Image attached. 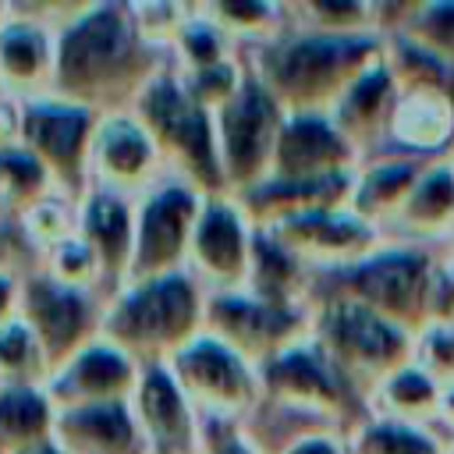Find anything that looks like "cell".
I'll return each mask as SVG.
<instances>
[{
    "label": "cell",
    "instance_id": "277c9868",
    "mask_svg": "<svg viewBox=\"0 0 454 454\" xmlns=\"http://www.w3.org/2000/svg\"><path fill=\"white\" fill-rule=\"evenodd\" d=\"M131 114L153 135L167 174L195 184L202 195H231L223 167H220L216 121L206 106H199L188 96L170 60L145 82V89L131 103Z\"/></svg>",
    "mask_w": 454,
    "mask_h": 454
},
{
    "label": "cell",
    "instance_id": "4316f807",
    "mask_svg": "<svg viewBox=\"0 0 454 454\" xmlns=\"http://www.w3.org/2000/svg\"><path fill=\"white\" fill-rule=\"evenodd\" d=\"M394 234H401L408 245L419 241H443L454 238V160H433L419 174L415 188L408 192L404 206L390 220Z\"/></svg>",
    "mask_w": 454,
    "mask_h": 454
},
{
    "label": "cell",
    "instance_id": "484cf974",
    "mask_svg": "<svg viewBox=\"0 0 454 454\" xmlns=\"http://www.w3.org/2000/svg\"><path fill=\"white\" fill-rule=\"evenodd\" d=\"M245 291L252 298L266 301V305L309 312L316 305V273L291 248H284L270 231L255 227V245H252V266H248Z\"/></svg>",
    "mask_w": 454,
    "mask_h": 454
},
{
    "label": "cell",
    "instance_id": "836d02e7",
    "mask_svg": "<svg viewBox=\"0 0 454 454\" xmlns=\"http://www.w3.org/2000/svg\"><path fill=\"white\" fill-rule=\"evenodd\" d=\"M241 50L231 43V35L206 14L202 4H192V14L188 21L181 25L167 60L174 71L188 74V71H202V67H213V64H223L231 57H238Z\"/></svg>",
    "mask_w": 454,
    "mask_h": 454
},
{
    "label": "cell",
    "instance_id": "4dcf8cb0",
    "mask_svg": "<svg viewBox=\"0 0 454 454\" xmlns=\"http://www.w3.org/2000/svg\"><path fill=\"white\" fill-rule=\"evenodd\" d=\"M57 408L46 387H0V454H25L53 440Z\"/></svg>",
    "mask_w": 454,
    "mask_h": 454
},
{
    "label": "cell",
    "instance_id": "c3c4849f",
    "mask_svg": "<svg viewBox=\"0 0 454 454\" xmlns=\"http://www.w3.org/2000/svg\"><path fill=\"white\" fill-rule=\"evenodd\" d=\"M25 454H64V450H60V447L50 440V443H43V447H32V450H25Z\"/></svg>",
    "mask_w": 454,
    "mask_h": 454
},
{
    "label": "cell",
    "instance_id": "ffe728a7",
    "mask_svg": "<svg viewBox=\"0 0 454 454\" xmlns=\"http://www.w3.org/2000/svg\"><path fill=\"white\" fill-rule=\"evenodd\" d=\"M135 422L149 454H199L202 415L174 383L167 365H145L131 397Z\"/></svg>",
    "mask_w": 454,
    "mask_h": 454
},
{
    "label": "cell",
    "instance_id": "8d00e7d4",
    "mask_svg": "<svg viewBox=\"0 0 454 454\" xmlns=\"http://www.w3.org/2000/svg\"><path fill=\"white\" fill-rule=\"evenodd\" d=\"M348 450L351 454H447L450 447H443L436 429H411V426L365 419L355 433H348Z\"/></svg>",
    "mask_w": 454,
    "mask_h": 454
},
{
    "label": "cell",
    "instance_id": "60d3db41",
    "mask_svg": "<svg viewBox=\"0 0 454 454\" xmlns=\"http://www.w3.org/2000/svg\"><path fill=\"white\" fill-rule=\"evenodd\" d=\"M131 21L138 28V35L156 50V53H170L181 25L192 14V4H177V0H142V4H128Z\"/></svg>",
    "mask_w": 454,
    "mask_h": 454
},
{
    "label": "cell",
    "instance_id": "d6a6232c",
    "mask_svg": "<svg viewBox=\"0 0 454 454\" xmlns=\"http://www.w3.org/2000/svg\"><path fill=\"white\" fill-rule=\"evenodd\" d=\"M291 25L305 32L326 35H383L380 32V4L362 0H298L287 4Z\"/></svg>",
    "mask_w": 454,
    "mask_h": 454
},
{
    "label": "cell",
    "instance_id": "e0dca14e",
    "mask_svg": "<svg viewBox=\"0 0 454 454\" xmlns=\"http://www.w3.org/2000/svg\"><path fill=\"white\" fill-rule=\"evenodd\" d=\"M142 369L128 351L110 340H92L64 365H57L46 380V394L57 411L64 408H89V404H114L131 401L142 380Z\"/></svg>",
    "mask_w": 454,
    "mask_h": 454
},
{
    "label": "cell",
    "instance_id": "44dd1931",
    "mask_svg": "<svg viewBox=\"0 0 454 454\" xmlns=\"http://www.w3.org/2000/svg\"><path fill=\"white\" fill-rule=\"evenodd\" d=\"M135 202L131 195L89 188L78 202V234L92 245L103 270V298H114L128 284L135 255Z\"/></svg>",
    "mask_w": 454,
    "mask_h": 454
},
{
    "label": "cell",
    "instance_id": "7c38bea8",
    "mask_svg": "<svg viewBox=\"0 0 454 454\" xmlns=\"http://www.w3.org/2000/svg\"><path fill=\"white\" fill-rule=\"evenodd\" d=\"M103 309H106L103 294L67 287L53 280L46 270H32L21 277L18 316L32 326L53 369L64 365L71 355H78L85 344L99 340Z\"/></svg>",
    "mask_w": 454,
    "mask_h": 454
},
{
    "label": "cell",
    "instance_id": "f1b7e54d",
    "mask_svg": "<svg viewBox=\"0 0 454 454\" xmlns=\"http://www.w3.org/2000/svg\"><path fill=\"white\" fill-rule=\"evenodd\" d=\"M440 404H443V387L433 383L415 362L383 380L369 397H365V415L376 422H394V426H411V429H433L440 426Z\"/></svg>",
    "mask_w": 454,
    "mask_h": 454
},
{
    "label": "cell",
    "instance_id": "83f0119b",
    "mask_svg": "<svg viewBox=\"0 0 454 454\" xmlns=\"http://www.w3.org/2000/svg\"><path fill=\"white\" fill-rule=\"evenodd\" d=\"M422 170H426V160H411V156H397V153L369 156L355 170V188H351V202L348 206L362 220H369L372 227H380L387 234L390 220L404 206V199L415 188Z\"/></svg>",
    "mask_w": 454,
    "mask_h": 454
},
{
    "label": "cell",
    "instance_id": "30bf717a",
    "mask_svg": "<svg viewBox=\"0 0 454 454\" xmlns=\"http://www.w3.org/2000/svg\"><path fill=\"white\" fill-rule=\"evenodd\" d=\"M202 202H206V195L174 174H167L145 195H138V202H135V255H131L128 284L188 270V248H192V234H195Z\"/></svg>",
    "mask_w": 454,
    "mask_h": 454
},
{
    "label": "cell",
    "instance_id": "603a6c76",
    "mask_svg": "<svg viewBox=\"0 0 454 454\" xmlns=\"http://www.w3.org/2000/svg\"><path fill=\"white\" fill-rule=\"evenodd\" d=\"M351 188H355V174H337V177H305V181H291V177H262L259 184L238 192L234 199L241 202V209L248 213V220L255 227H273L305 213H319V209H340L351 202Z\"/></svg>",
    "mask_w": 454,
    "mask_h": 454
},
{
    "label": "cell",
    "instance_id": "f6af8a7d",
    "mask_svg": "<svg viewBox=\"0 0 454 454\" xmlns=\"http://www.w3.org/2000/svg\"><path fill=\"white\" fill-rule=\"evenodd\" d=\"M21 142V99L0 92V149Z\"/></svg>",
    "mask_w": 454,
    "mask_h": 454
},
{
    "label": "cell",
    "instance_id": "9a60e30c",
    "mask_svg": "<svg viewBox=\"0 0 454 454\" xmlns=\"http://www.w3.org/2000/svg\"><path fill=\"white\" fill-rule=\"evenodd\" d=\"M259 231H270L316 277L348 270L387 245V234L380 227H372L369 220H362L351 206L305 213V216H294V220H284L273 227H259Z\"/></svg>",
    "mask_w": 454,
    "mask_h": 454
},
{
    "label": "cell",
    "instance_id": "1f68e13d",
    "mask_svg": "<svg viewBox=\"0 0 454 454\" xmlns=\"http://www.w3.org/2000/svg\"><path fill=\"white\" fill-rule=\"evenodd\" d=\"M206 14L231 35V43L245 50H259L273 39H280L291 28L287 4H266V0H213L202 4Z\"/></svg>",
    "mask_w": 454,
    "mask_h": 454
},
{
    "label": "cell",
    "instance_id": "7bdbcfd3",
    "mask_svg": "<svg viewBox=\"0 0 454 454\" xmlns=\"http://www.w3.org/2000/svg\"><path fill=\"white\" fill-rule=\"evenodd\" d=\"M199 454H266L248 422L238 419H209L202 415V443Z\"/></svg>",
    "mask_w": 454,
    "mask_h": 454
},
{
    "label": "cell",
    "instance_id": "816d5d0a",
    "mask_svg": "<svg viewBox=\"0 0 454 454\" xmlns=\"http://www.w3.org/2000/svg\"><path fill=\"white\" fill-rule=\"evenodd\" d=\"M450 160H454V156H450Z\"/></svg>",
    "mask_w": 454,
    "mask_h": 454
},
{
    "label": "cell",
    "instance_id": "681fc988",
    "mask_svg": "<svg viewBox=\"0 0 454 454\" xmlns=\"http://www.w3.org/2000/svg\"><path fill=\"white\" fill-rule=\"evenodd\" d=\"M11 11H14V4H7V0H0V25L11 18Z\"/></svg>",
    "mask_w": 454,
    "mask_h": 454
},
{
    "label": "cell",
    "instance_id": "4fadbf2b",
    "mask_svg": "<svg viewBox=\"0 0 454 454\" xmlns=\"http://www.w3.org/2000/svg\"><path fill=\"white\" fill-rule=\"evenodd\" d=\"M209 337L223 340L252 365L270 362L273 355L309 340L312 333V309H277L248 291H213L206 298V326Z\"/></svg>",
    "mask_w": 454,
    "mask_h": 454
},
{
    "label": "cell",
    "instance_id": "2e32d148",
    "mask_svg": "<svg viewBox=\"0 0 454 454\" xmlns=\"http://www.w3.org/2000/svg\"><path fill=\"white\" fill-rule=\"evenodd\" d=\"M163 177L167 167L145 124L131 110L99 114L89 149V184L138 199Z\"/></svg>",
    "mask_w": 454,
    "mask_h": 454
},
{
    "label": "cell",
    "instance_id": "7dc6e473",
    "mask_svg": "<svg viewBox=\"0 0 454 454\" xmlns=\"http://www.w3.org/2000/svg\"><path fill=\"white\" fill-rule=\"evenodd\" d=\"M440 422L443 426H454V387L443 390V404H440Z\"/></svg>",
    "mask_w": 454,
    "mask_h": 454
},
{
    "label": "cell",
    "instance_id": "8992f818",
    "mask_svg": "<svg viewBox=\"0 0 454 454\" xmlns=\"http://www.w3.org/2000/svg\"><path fill=\"white\" fill-rule=\"evenodd\" d=\"M440 259L422 245H383L369 259L316 277V294H337L365 305L369 312L397 323L408 333H419L433 323V291H436Z\"/></svg>",
    "mask_w": 454,
    "mask_h": 454
},
{
    "label": "cell",
    "instance_id": "d590c367",
    "mask_svg": "<svg viewBox=\"0 0 454 454\" xmlns=\"http://www.w3.org/2000/svg\"><path fill=\"white\" fill-rule=\"evenodd\" d=\"M53 365L32 333V326L14 316L0 326V387H46Z\"/></svg>",
    "mask_w": 454,
    "mask_h": 454
},
{
    "label": "cell",
    "instance_id": "5bb4252c",
    "mask_svg": "<svg viewBox=\"0 0 454 454\" xmlns=\"http://www.w3.org/2000/svg\"><path fill=\"white\" fill-rule=\"evenodd\" d=\"M252 245H255V223L248 220L241 202L234 195H206L188 248V273L209 294L245 291Z\"/></svg>",
    "mask_w": 454,
    "mask_h": 454
},
{
    "label": "cell",
    "instance_id": "ba28073f",
    "mask_svg": "<svg viewBox=\"0 0 454 454\" xmlns=\"http://www.w3.org/2000/svg\"><path fill=\"white\" fill-rule=\"evenodd\" d=\"M284 117H287V110L277 103V96L248 67V74H245L241 89L234 92V99H227L213 114L216 145H220V167H223L231 195H238V192L259 184L262 177H270L273 149H277Z\"/></svg>",
    "mask_w": 454,
    "mask_h": 454
},
{
    "label": "cell",
    "instance_id": "b9f144b4",
    "mask_svg": "<svg viewBox=\"0 0 454 454\" xmlns=\"http://www.w3.org/2000/svg\"><path fill=\"white\" fill-rule=\"evenodd\" d=\"M411 362L443 390L454 387V323H429L419 330Z\"/></svg>",
    "mask_w": 454,
    "mask_h": 454
},
{
    "label": "cell",
    "instance_id": "6da1fadb",
    "mask_svg": "<svg viewBox=\"0 0 454 454\" xmlns=\"http://www.w3.org/2000/svg\"><path fill=\"white\" fill-rule=\"evenodd\" d=\"M163 64L167 57L138 35L128 4H74L57 25L53 92L96 114L131 110Z\"/></svg>",
    "mask_w": 454,
    "mask_h": 454
},
{
    "label": "cell",
    "instance_id": "e575fe53",
    "mask_svg": "<svg viewBox=\"0 0 454 454\" xmlns=\"http://www.w3.org/2000/svg\"><path fill=\"white\" fill-rule=\"evenodd\" d=\"M53 188H57L53 174L43 167V160L28 145L18 142L11 149H0V213L4 216H21Z\"/></svg>",
    "mask_w": 454,
    "mask_h": 454
},
{
    "label": "cell",
    "instance_id": "8fae6325",
    "mask_svg": "<svg viewBox=\"0 0 454 454\" xmlns=\"http://www.w3.org/2000/svg\"><path fill=\"white\" fill-rule=\"evenodd\" d=\"M99 114L57 92L35 96L21 103V145H28L43 167L53 174V184L78 199L92 188L89 184V149L96 135Z\"/></svg>",
    "mask_w": 454,
    "mask_h": 454
},
{
    "label": "cell",
    "instance_id": "7a4b0ae2",
    "mask_svg": "<svg viewBox=\"0 0 454 454\" xmlns=\"http://www.w3.org/2000/svg\"><path fill=\"white\" fill-rule=\"evenodd\" d=\"M245 60L287 114H330L383 60V35H326L291 25L280 39L245 50Z\"/></svg>",
    "mask_w": 454,
    "mask_h": 454
},
{
    "label": "cell",
    "instance_id": "3957f363",
    "mask_svg": "<svg viewBox=\"0 0 454 454\" xmlns=\"http://www.w3.org/2000/svg\"><path fill=\"white\" fill-rule=\"evenodd\" d=\"M209 291L188 273L138 280L106 298L99 337L128 351L138 365H167L206 326Z\"/></svg>",
    "mask_w": 454,
    "mask_h": 454
},
{
    "label": "cell",
    "instance_id": "52a82bcc",
    "mask_svg": "<svg viewBox=\"0 0 454 454\" xmlns=\"http://www.w3.org/2000/svg\"><path fill=\"white\" fill-rule=\"evenodd\" d=\"M262 383V404L316 419L319 429L333 433H355L369 415L365 401L344 383V376L323 358V351L309 340L273 355L259 365Z\"/></svg>",
    "mask_w": 454,
    "mask_h": 454
},
{
    "label": "cell",
    "instance_id": "ac0fdd59",
    "mask_svg": "<svg viewBox=\"0 0 454 454\" xmlns=\"http://www.w3.org/2000/svg\"><path fill=\"white\" fill-rule=\"evenodd\" d=\"M57 74V25L39 7H18L0 25V92L35 99L53 92Z\"/></svg>",
    "mask_w": 454,
    "mask_h": 454
},
{
    "label": "cell",
    "instance_id": "7402d4cb",
    "mask_svg": "<svg viewBox=\"0 0 454 454\" xmlns=\"http://www.w3.org/2000/svg\"><path fill=\"white\" fill-rule=\"evenodd\" d=\"M387 153L426 163L454 156V92H440V89L397 92Z\"/></svg>",
    "mask_w": 454,
    "mask_h": 454
},
{
    "label": "cell",
    "instance_id": "d4e9b609",
    "mask_svg": "<svg viewBox=\"0 0 454 454\" xmlns=\"http://www.w3.org/2000/svg\"><path fill=\"white\" fill-rule=\"evenodd\" d=\"M394 106H397V85L387 71V64L380 60L376 67H369L330 110V121L340 128V135L362 153V160L380 156L390 135V121H394Z\"/></svg>",
    "mask_w": 454,
    "mask_h": 454
},
{
    "label": "cell",
    "instance_id": "bcb514c9",
    "mask_svg": "<svg viewBox=\"0 0 454 454\" xmlns=\"http://www.w3.org/2000/svg\"><path fill=\"white\" fill-rule=\"evenodd\" d=\"M18 294H21V277L0 270V326L18 316Z\"/></svg>",
    "mask_w": 454,
    "mask_h": 454
},
{
    "label": "cell",
    "instance_id": "ee69618b",
    "mask_svg": "<svg viewBox=\"0 0 454 454\" xmlns=\"http://www.w3.org/2000/svg\"><path fill=\"white\" fill-rule=\"evenodd\" d=\"M277 454H351L348 450V436L333 433V429H305L298 436H291Z\"/></svg>",
    "mask_w": 454,
    "mask_h": 454
},
{
    "label": "cell",
    "instance_id": "74e56055",
    "mask_svg": "<svg viewBox=\"0 0 454 454\" xmlns=\"http://www.w3.org/2000/svg\"><path fill=\"white\" fill-rule=\"evenodd\" d=\"M21 227L28 234V241L39 248V255L53 245H60L64 238L78 234V199L64 195L60 188H53L50 195H43L35 206H28L21 216Z\"/></svg>",
    "mask_w": 454,
    "mask_h": 454
},
{
    "label": "cell",
    "instance_id": "f546056e",
    "mask_svg": "<svg viewBox=\"0 0 454 454\" xmlns=\"http://www.w3.org/2000/svg\"><path fill=\"white\" fill-rule=\"evenodd\" d=\"M380 32L415 43L454 71V0L380 4Z\"/></svg>",
    "mask_w": 454,
    "mask_h": 454
},
{
    "label": "cell",
    "instance_id": "cb8c5ba5",
    "mask_svg": "<svg viewBox=\"0 0 454 454\" xmlns=\"http://www.w3.org/2000/svg\"><path fill=\"white\" fill-rule=\"evenodd\" d=\"M53 443L64 454H149L131 401L57 411Z\"/></svg>",
    "mask_w": 454,
    "mask_h": 454
},
{
    "label": "cell",
    "instance_id": "ab89813d",
    "mask_svg": "<svg viewBox=\"0 0 454 454\" xmlns=\"http://www.w3.org/2000/svg\"><path fill=\"white\" fill-rule=\"evenodd\" d=\"M245 74H248V64H245V53H238V57H231L223 64H213V67H202V71H188V74H181V82H184L188 96L199 106H206L209 114H216L227 99H234V92L241 89Z\"/></svg>",
    "mask_w": 454,
    "mask_h": 454
},
{
    "label": "cell",
    "instance_id": "d6986e66",
    "mask_svg": "<svg viewBox=\"0 0 454 454\" xmlns=\"http://www.w3.org/2000/svg\"><path fill=\"white\" fill-rule=\"evenodd\" d=\"M362 167V153L340 135V128L330 121V114H287L270 177H337L355 174Z\"/></svg>",
    "mask_w": 454,
    "mask_h": 454
},
{
    "label": "cell",
    "instance_id": "f907efd6",
    "mask_svg": "<svg viewBox=\"0 0 454 454\" xmlns=\"http://www.w3.org/2000/svg\"><path fill=\"white\" fill-rule=\"evenodd\" d=\"M447 454H454V443H450V450H447Z\"/></svg>",
    "mask_w": 454,
    "mask_h": 454
},
{
    "label": "cell",
    "instance_id": "5b68a950",
    "mask_svg": "<svg viewBox=\"0 0 454 454\" xmlns=\"http://www.w3.org/2000/svg\"><path fill=\"white\" fill-rule=\"evenodd\" d=\"M309 337L362 401L415 355V333L337 294H316Z\"/></svg>",
    "mask_w": 454,
    "mask_h": 454
},
{
    "label": "cell",
    "instance_id": "9c48e42d",
    "mask_svg": "<svg viewBox=\"0 0 454 454\" xmlns=\"http://www.w3.org/2000/svg\"><path fill=\"white\" fill-rule=\"evenodd\" d=\"M167 369L199 415L248 422L262 408L259 365H252L245 355L209 337L206 330L195 340H188L167 362Z\"/></svg>",
    "mask_w": 454,
    "mask_h": 454
},
{
    "label": "cell",
    "instance_id": "f35d334b",
    "mask_svg": "<svg viewBox=\"0 0 454 454\" xmlns=\"http://www.w3.org/2000/svg\"><path fill=\"white\" fill-rule=\"evenodd\" d=\"M39 270H46L53 280H60V284H67V287H82V291L103 294V270H99V259H96L92 245H89L82 234H71V238H64L60 245L46 248Z\"/></svg>",
    "mask_w": 454,
    "mask_h": 454
}]
</instances>
